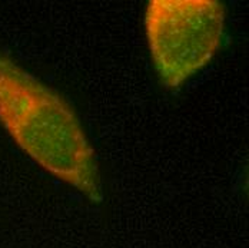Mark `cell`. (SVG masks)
I'll use <instances>...</instances> for the list:
<instances>
[{
  "label": "cell",
  "instance_id": "1",
  "mask_svg": "<svg viewBox=\"0 0 249 248\" xmlns=\"http://www.w3.org/2000/svg\"><path fill=\"white\" fill-rule=\"evenodd\" d=\"M0 124L45 171L90 202L103 201L96 153L73 106L4 53H0Z\"/></svg>",
  "mask_w": 249,
  "mask_h": 248
},
{
  "label": "cell",
  "instance_id": "2",
  "mask_svg": "<svg viewBox=\"0 0 249 248\" xmlns=\"http://www.w3.org/2000/svg\"><path fill=\"white\" fill-rule=\"evenodd\" d=\"M226 9L219 0H150L145 32L162 85L179 89L221 48Z\"/></svg>",
  "mask_w": 249,
  "mask_h": 248
}]
</instances>
